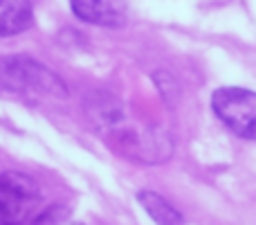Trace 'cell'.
<instances>
[{"instance_id": "cell-4", "label": "cell", "mask_w": 256, "mask_h": 225, "mask_svg": "<svg viewBox=\"0 0 256 225\" xmlns=\"http://www.w3.org/2000/svg\"><path fill=\"white\" fill-rule=\"evenodd\" d=\"M38 198L34 178L20 171L0 173V225H25Z\"/></svg>"}, {"instance_id": "cell-2", "label": "cell", "mask_w": 256, "mask_h": 225, "mask_svg": "<svg viewBox=\"0 0 256 225\" xmlns=\"http://www.w3.org/2000/svg\"><path fill=\"white\" fill-rule=\"evenodd\" d=\"M108 144L120 155L135 160V162H164L173 153V142L164 131L155 126H126L124 119L102 131Z\"/></svg>"}, {"instance_id": "cell-3", "label": "cell", "mask_w": 256, "mask_h": 225, "mask_svg": "<svg viewBox=\"0 0 256 225\" xmlns=\"http://www.w3.org/2000/svg\"><path fill=\"white\" fill-rule=\"evenodd\" d=\"M212 106L230 131L245 140H256V93L245 88H218Z\"/></svg>"}, {"instance_id": "cell-7", "label": "cell", "mask_w": 256, "mask_h": 225, "mask_svg": "<svg viewBox=\"0 0 256 225\" xmlns=\"http://www.w3.org/2000/svg\"><path fill=\"white\" fill-rule=\"evenodd\" d=\"M137 203L144 207V212L150 216L155 225H184L182 214L168 203L164 196L155 194L150 189H142L137 194Z\"/></svg>"}, {"instance_id": "cell-1", "label": "cell", "mask_w": 256, "mask_h": 225, "mask_svg": "<svg viewBox=\"0 0 256 225\" xmlns=\"http://www.w3.org/2000/svg\"><path fill=\"white\" fill-rule=\"evenodd\" d=\"M0 88L18 95L68 97V86L61 77L30 57H0Z\"/></svg>"}, {"instance_id": "cell-5", "label": "cell", "mask_w": 256, "mask_h": 225, "mask_svg": "<svg viewBox=\"0 0 256 225\" xmlns=\"http://www.w3.org/2000/svg\"><path fill=\"white\" fill-rule=\"evenodd\" d=\"M76 18L102 27H122L126 23V0H70Z\"/></svg>"}, {"instance_id": "cell-6", "label": "cell", "mask_w": 256, "mask_h": 225, "mask_svg": "<svg viewBox=\"0 0 256 225\" xmlns=\"http://www.w3.org/2000/svg\"><path fill=\"white\" fill-rule=\"evenodd\" d=\"M34 21L30 0H0V36L25 32Z\"/></svg>"}]
</instances>
